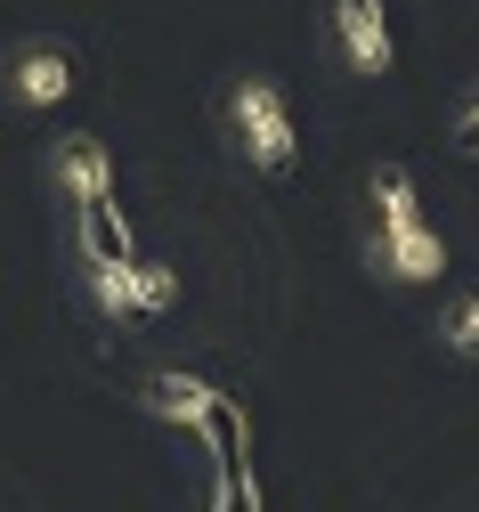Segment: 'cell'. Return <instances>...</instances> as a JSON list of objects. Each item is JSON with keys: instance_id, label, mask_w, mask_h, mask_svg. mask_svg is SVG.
<instances>
[{"instance_id": "obj_1", "label": "cell", "mask_w": 479, "mask_h": 512, "mask_svg": "<svg viewBox=\"0 0 479 512\" xmlns=\"http://www.w3.org/2000/svg\"><path fill=\"white\" fill-rule=\"evenodd\" d=\"M228 131L244 147V163L260 179H285L301 163V131H293V98L277 74H236L228 82Z\"/></svg>"}, {"instance_id": "obj_2", "label": "cell", "mask_w": 479, "mask_h": 512, "mask_svg": "<svg viewBox=\"0 0 479 512\" xmlns=\"http://www.w3.org/2000/svg\"><path fill=\"white\" fill-rule=\"evenodd\" d=\"M333 57H341V74H358V82H382L398 66V33H390L382 0H333Z\"/></svg>"}, {"instance_id": "obj_3", "label": "cell", "mask_w": 479, "mask_h": 512, "mask_svg": "<svg viewBox=\"0 0 479 512\" xmlns=\"http://www.w3.org/2000/svg\"><path fill=\"white\" fill-rule=\"evenodd\" d=\"M0 98H9L17 114L65 106L74 98V57H65L57 41H17L9 57H0Z\"/></svg>"}, {"instance_id": "obj_4", "label": "cell", "mask_w": 479, "mask_h": 512, "mask_svg": "<svg viewBox=\"0 0 479 512\" xmlns=\"http://www.w3.org/2000/svg\"><path fill=\"white\" fill-rule=\"evenodd\" d=\"M49 187L74 212H114V155L90 139V131H65L49 147Z\"/></svg>"}, {"instance_id": "obj_5", "label": "cell", "mask_w": 479, "mask_h": 512, "mask_svg": "<svg viewBox=\"0 0 479 512\" xmlns=\"http://www.w3.org/2000/svg\"><path fill=\"white\" fill-rule=\"evenodd\" d=\"M366 261H374V277H390V285H431V277H447V236H439L431 220H415V228H374Z\"/></svg>"}, {"instance_id": "obj_6", "label": "cell", "mask_w": 479, "mask_h": 512, "mask_svg": "<svg viewBox=\"0 0 479 512\" xmlns=\"http://www.w3.org/2000/svg\"><path fill=\"white\" fill-rule=\"evenodd\" d=\"M139 407H147V415H163V423H187V431H212L220 415H236V399H228V391H212V382H195V374H147Z\"/></svg>"}, {"instance_id": "obj_7", "label": "cell", "mask_w": 479, "mask_h": 512, "mask_svg": "<svg viewBox=\"0 0 479 512\" xmlns=\"http://www.w3.org/2000/svg\"><path fill=\"white\" fill-rule=\"evenodd\" d=\"M366 204H374V228H415L423 220V196H415V171L406 163H374Z\"/></svg>"}, {"instance_id": "obj_8", "label": "cell", "mask_w": 479, "mask_h": 512, "mask_svg": "<svg viewBox=\"0 0 479 512\" xmlns=\"http://www.w3.org/2000/svg\"><path fill=\"white\" fill-rule=\"evenodd\" d=\"M439 350H455L463 366H479V293H447L439 301Z\"/></svg>"}, {"instance_id": "obj_9", "label": "cell", "mask_w": 479, "mask_h": 512, "mask_svg": "<svg viewBox=\"0 0 479 512\" xmlns=\"http://www.w3.org/2000/svg\"><path fill=\"white\" fill-rule=\"evenodd\" d=\"M455 147H463V155H479V90H471V98H463V114H455Z\"/></svg>"}]
</instances>
